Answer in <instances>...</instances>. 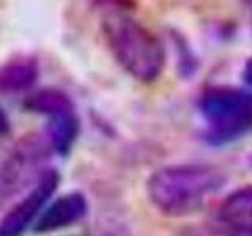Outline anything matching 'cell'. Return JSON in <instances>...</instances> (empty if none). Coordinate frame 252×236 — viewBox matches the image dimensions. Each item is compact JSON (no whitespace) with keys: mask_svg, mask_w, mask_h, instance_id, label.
Masks as SVG:
<instances>
[{"mask_svg":"<svg viewBox=\"0 0 252 236\" xmlns=\"http://www.w3.org/2000/svg\"><path fill=\"white\" fill-rule=\"evenodd\" d=\"M236 235H238V236H252V233H243V232H236Z\"/></svg>","mask_w":252,"mask_h":236,"instance_id":"cell-12","label":"cell"},{"mask_svg":"<svg viewBox=\"0 0 252 236\" xmlns=\"http://www.w3.org/2000/svg\"><path fill=\"white\" fill-rule=\"evenodd\" d=\"M55 186H57V175L55 172H46L39 179L38 186L29 194V197L22 203H19L0 225V233L2 236H16L24 227L30 222V219L35 216L39 206L46 202Z\"/></svg>","mask_w":252,"mask_h":236,"instance_id":"cell-5","label":"cell"},{"mask_svg":"<svg viewBox=\"0 0 252 236\" xmlns=\"http://www.w3.org/2000/svg\"><path fill=\"white\" fill-rule=\"evenodd\" d=\"M220 220L235 232L252 233V186L227 197L220 206Z\"/></svg>","mask_w":252,"mask_h":236,"instance_id":"cell-7","label":"cell"},{"mask_svg":"<svg viewBox=\"0 0 252 236\" xmlns=\"http://www.w3.org/2000/svg\"><path fill=\"white\" fill-rule=\"evenodd\" d=\"M29 106L47 117V132L52 145L66 153L77 136L79 121L71 99L59 90H43L30 99Z\"/></svg>","mask_w":252,"mask_h":236,"instance_id":"cell-4","label":"cell"},{"mask_svg":"<svg viewBox=\"0 0 252 236\" xmlns=\"http://www.w3.org/2000/svg\"><path fill=\"white\" fill-rule=\"evenodd\" d=\"M243 2L246 3V5H248V6L251 8V11H252V0H243Z\"/></svg>","mask_w":252,"mask_h":236,"instance_id":"cell-13","label":"cell"},{"mask_svg":"<svg viewBox=\"0 0 252 236\" xmlns=\"http://www.w3.org/2000/svg\"><path fill=\"white\" fill-rule=\"evenodd\" d=\"M169 35H170L173 47H175L180 71L183 74H194V71L197 68V59L191 49V46L188 43V39L181 35L178 30H173V29L169 30Z\"/></svg>","mask_w":252,"mask_h":236,"instance_id":"cell-9","label":"cell"},{"mask_svg":"<svg viewBox=\"0 0 252 236\" xmlns=\"http://www.w3.org/2000/svg\"><path fill=\"white\" fill-rule=\"evenodd\" d=\"M199 110L213 144H228L252 132V93L235 87H210L199 99Z\"/></svg>","mask_w":252,"mask_h":236,"instance_id":"cell-3","label":"cell"},{"mask_svg":"<svg viewBox=\"0 0 252 236\" xmlns=\"http://www.w3.org/2000/svg\"><path fill=\"white\" fill-rule=\"evenodd\" d=\"M87 205L81 194L63 195L47 209L36 225L38 232H52L77 222L85 214Z\"/></svg>","mask_w":252,"mask_h":236,"instance_id":"cell-6","label":"cell"},{"mask_svg":"<svg viewBox=\"0 0 252 236\" xmlns=\"http://www.w3.org/2000/svg\"><path fill=\"white\" fill-rule=\"evenodd\" d=\"M183 236H238L236 232L227 227V230H219V228H192L186 232Z\"/></svg>","mask_w":252,"mask_h":236,"instance_id":"cell-10","label":"cell"},{"mask_svg":"<svg viewBox=\"0 0 252 236\" xmlns=\"http://www.w3.org/2000/svg\"><path fill=\"white\" fill-rule=\"evenodd\" d=\"M101 31L110 54L126 73L140 82H153L165 65L162 39L132 18L131 0H98Z\"/></svg>","mask_w":252,"mask_h":236,"instance_id":"cell-1","label":"cell"},{"mask_svg":"<svg viewBox=\"0 0 252 236\" xmlns=\"http://www.w3.org/2000/svg\"><path fill=\"white\" fill-rule=\"evenodd\" d=\"M225 183L224 173L205 164L170 165L148 179V197L155 206L170 216H185L200 209Z\"/></svg>","mask_w":252,"mask_h":236,"instance_id":"cell-2","label":"cell"},{"mask_svg":"<svg viewBox=\"0 0 252 236\" xmlns=\"http://www.w3.org/2000/svg\"><path fill=\"white\" fill-rule=\"evenodd\" d=\"M36 77V66L33 61H14L5 66L0 73V88L19 90L30 87Z\"/></svg>","mask_w":252,"mask_h":236,"instance_id":"cell-8","label":"cell"},{"mask_svg":"<svg viewBox=\"0 0 252 236\" xmlns=\"http://www.w3.org/2000/svg\"><path fill=\"white\" fill-rule=\"evenodd\" d=\"M243 81L246 82L249 87H252V57L244 63L243 68Z\"/></svg>","mask_w":252,"mask_h":236,"instance_id":"cell-11","label":"cell"}]
</instances>
